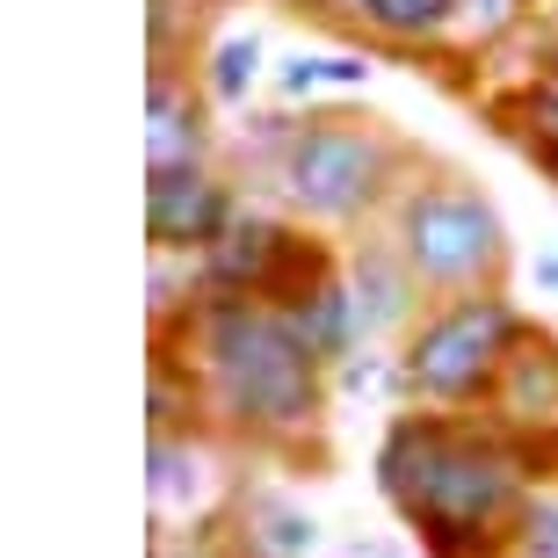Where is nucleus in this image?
<instances>
[{"label":"nucleus","mask_w":558,"mask_h":558,"mask_svg":"<svg viewBox=\"0 0 558 558\" xmlns=\"http://www.w3.org/2000/svg\"><path fill=\"white\" fill-rule=\"evenodd\" d=\"M153 349L189 371L204 428L226 450L298 457L333 421V371L262 298H196L174 327L153 333Z\"/></svg>","instance_id":"f03ea898"},{"label":"nucleus","mask_w":558,"mask_h":558,"mask_svg":"<svg viewBox=\"0 0 558 558\" xmlns=\"http://www.w3.org/2000/svg\"><path fill=\"white\" fill-rule=\"evenodd\" d=\"M537 327L508 283L464 290V298H435L421 327L399 341V407H428V414H486L508 355L522 333Z\"/></svg>","instance_id":"39448f33"},{"label":"nucleus","mask_w":558,"mask_h":558,"mask_svg":"<svg viewBox=\"0 0 558 558\" xmlns=\"http://www.w3.org/2000/svg\"><path fill=\"white\" fill-rule=\"evenodd\" d=\"M218 530H226V544L240 558H327V522L298 494L269 486V478H240Z\"/></svg>","instance_id":"9b49d317"},{"label":"nucleus","mask_w":558,"mask_h":558,"mask_svg":"<svg viewBox=\"0 0 558 558\" xmlns=\"http://www.w3.org/2000/svg\"><path fill=\"white\" fill-rule=\"evenodd\" d=\"M515 22H522V0H464V8H457V44L450 51L478 59V51H494Z\"/></svg>","instance_id":"f3484780"},{"label":"nucleus","mask_w":558,"mask_h":558,"mask_svg":"<svg viewBox=\"0 0 558 558\" xmlns=\"http://www.w3.org/2000/svg\"><path fill=\"white\" fill-rule=\"evenodd\" d=\"M537 290H544V298H558V247L537 254Z\"/></svg>","instance_id":"4be33fe9"},{"label":"nucleus","mask_w":558,"mask_h":558,"mask_svg":"<svg viewBox=\"0 0 558 558\" xmlns=\"http://www.w3.org/2000/svg\"><path fill=\"white\" fill-rule=\"evenodd\" d=\"M218 160V109L189 65L145 73V174L153 167H204Z\"/></svg>","instance_id":"9d476101"},{"label":"nucleus","mask_w":558,"mask_h":558,"mask_svg":"<svg viewBox=\"0 0 558 558\" xmlns=\"http://www.w3.org/2000/svg\"><path fill=\"white\" fill-rule=\"evenodd\" d=\"M385 240L399 247V262L421 276V290L435 298H464V290H494L515 269V240L508 218L472 174L421 160L414 182L392 196L385 210Z\"/></svg>","instance_id":"20e7f679"},{"label":"nucleus","mask_w":558,"mask_h":558,"mask_svg":"<svg viewBox=\"0 0 558 558\" xmlns=\"http://www.w3.org/2000/svg\"><path fill=\"white\" fill-rule=\"evenodd\" d=\"M494 124L522 145V160L537 167L544 182H558V37L544 44V59L508 95H494Z\"/></svg>","instance_id":"2eb2a0df"},{"label":"nucleus","mask_w":558,"mask_h":558,"mask_svg":"<svg viewBox=\"0 0 558 558\" xmlns=\"http://www.w3.org/2000/svg\"><path fill=\"white\" fill-rule=\"evenodd\" d=\"M276 312H283V327L298 333V341H305L327 371H341L349 355H363V319H355V290H349L341 254H333V262H319V269L290 290V298H276Z\"/></svg>","instance_id":"ddd939ff"},{"label":"nucleus","mask_w":558,"mask_h":558,"mask_svg":"<svg viewBox=\"0 0 558 558\" xmlns=\"http://www.w3.org/2000/svg\"><path fill=\"white\" fill-rule=\"evenodd\" d=\"M333 254H341L333 240L298 226L269 196H247L240 218L226 226V240L210 254H196L189 269H196V290H204V298H262V305H276V298H290V290L305 283L319 262H333Z\"/></svg>","instance_id":"423d86ee"},{"label":"nucleus","mask_w":558,"mask_h":558,"mask_svg":"<svg viewBox=\"0 0 558 558\" xmlns=\"http://www.w3.org/2000/svg\"><path fill=\"white\" fill-rule=\"evenodd\" d=\"M189 73H196V87L210 95V109H247L254 87L269 81V44H262V29H210L204 44H196V59H189Z\"/></svg>","instance_id":"dca6fc26"},{"label":"nucleus","mask_w":558,"mask_h":558,"mask_svg":"<svg viewBox=\"0 0 558 558\" xmlns=\"http://www.w3.org/2000/svg\"><path fill=\"white\" fill-rule=\"evenodd\" d=\"M349 37L392 59H442L457 44V8L464 0H319Z\"/></svg>","instance_id":"f8f14e48"},{"label":"nucleus","mask_w":558,"mask_h":558,"mask_svg":"<svg viewBox=\"0 0 558 558\" xmlns=\"http://www.w3.org/2000/svg\"><path fill=\"white\" fill-rule=\"evenodd\" d=\"M319 59V95H355V87H371V51H312Z\"/></svg>","instance_id":"6ab92c4d"},{"label":"nucleus","mask_w":558,"mask_h":558,"mask_svg":"<svg viewBox=\"0 0 558 558\" xmlns=\"http://www.w3.org/2000/svg\"><path fill=\"white\" fill-rule=\"evenodd\" d=\"M145 494H153V537L210 530V522H226L232 494H240L232 450L210 428H196V435H145Z\"/></svg>","instance_id":"0eeeda50"},{"label":"nucleus","mask_w":558,"mask_h":558,"mask_svg":"<svg viewBox=\"0 0 558 558\" xmlns=\"http://www.w3.org/2000/svg\"><path fill=\"white\" fill-rule=\"evenodd\" d=\"M333 558H407V544L399 537H363V530H355L349 544H333Z\"/></svg>","instance_id":"412c9836"},{"label":"nucleus","mask_w":558,"mask_h":558,"mask_svg":"<svg viewBox=\"0 0 558 558\" xmlns=\"http://www.w3.org/2000/svg\"><path fill=\"white\" fill-rule=\"evenodd\" d=\"M341 269H349V290H355L363 349H399V341L421 327V312H428V290H421V276L399 262V247L385 240V226L349 232V247H341Z\"/></svg>","instance_id":"1a4fd4ad"},{"label":"nucleus","mask_w":558,"mask_h":558,"mask_svg":"<svg viewBox=\"0 0 558 558\" xmlns=\"http://www.w3.org/2000/svg\"><path fill=\"white\" fill-rule=\"evenodd\" d=\"M247 174H262L269 204L312 232H371L407 182L414 138L363 109H262L247 117Z\"/></svg>","instance_id":"7ed1b4c3"},{"label":"nucleus","mask_w":558,"mask_h":558,"mask_svg":"<svg viewBox=\"0 0 558 558\" xmlns=\"http://www.w3.org/2000/svg\"><path fill=\"white\" fill-rule=\"evenodd\" d=\"M371 478L421 558H508L522 508L558 478V442H530L494 414L392 407Z\"/></svg>","instance_id":"f257e3e1"},{"label":"nucleus","mask_w":558,"mask_h":558,"mask_svg":"<svg viewBox=\"0 0 558 558\" xmlns=\"http://www.w3.org/2000/svg\"><path fill=\"white\" fill-rule=\"evenodd\" d=\"M486 414H494L500 428L530 435V442H558V333L551 327L522 333V349L508 355Z\"/></svg>","instance_id":"4468645a"},{"label":"nucleus","mask_w":558,"mask_h":558,"mask_svg":"<svg viewBox=\"0 0 558 558\" xmlns=\"http://www.w3.org/2000/svg\"><path fill=\"white\" fill-rule=\"evenodd\" d=\"M508 558H522V551H508Z\"/></svg>","instance_id":"b1692460"},{"label":"nucleus","mask_w":558,"mask_h":558,"mask_svg":"<svg viewBox=\"0 0 558 558\" xmlns=\"http://www.w3.org/2000/svg\"><path fill=\"white\" fill-rule=\"evenodd\" d=\"M145 8H174V15H204L210 0H145Z\"/></svg>","instance_id":"5701e85b"},{"label":"nucleus","mask_w":558,"mask_h":558,"mask_svg":"<svg viewBox=\"0 0 558 558\" xmlns=\"http://www.w3.org/2000/svg\"><path fill=\"white\" fill-rule=\"evenodd\" d=\"M247 189L226 160L204 167H153L145 174V247L167 262H196L226 240V226L240 218Z\"/></svg>","instance_id":"6e6552de"},{"label":"nucleus","mask_w":558,"mask_h":558,"mask_svg":"<svg viewBox=\"0 0 558 558\" xmlns=\"http://www.w3.org/2000/svg\"><path fill=\"white\" fill-rule=\"evenodd\" d=\"M153 558H240L226 544V530L210 522V530H182V537H153Z\"/></svg>","instance_id":"aec40b11"},{"label":"nucleus","mask_w":558,"mask_h":558,"mask_svg":"<svg viewBox=\"0 0 558 558\" xmlns=\"http://www.w3.org/2000/svg\"><path fill=\"white\" fill-rule=\"evenodd\" d=\"M515 551H522V558H558V478L544 486L537 500H530V508H522Z\"/></svg>","instance_id":"a211bd4d"}]
</instances>
